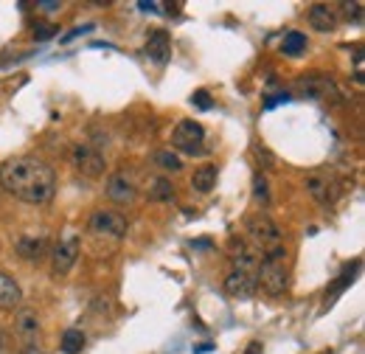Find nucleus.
I'll return each mask as SVG.
<instances>
[{
    "label": "nucleus",
    "instance_id": "1",
    "mask_svg": "<svg viewBox=\"0 0 365 354\" xmlns=\"http://www.w3.org/2000/svg\"><path fill=\"white\" fill-rule=\"evenodd\" d=\"M0 186L28 206H45L54 200L56 191V175L54 169L39 158H11L0 166Z\"/></svg>",
    "mask_w": 365,
    "mask_h": 354
},
{
    "label": "nucleus",
    "instance_id": "2",
    "mask_svg": "<svg viewBox=\"0 0 365 354\" xmlns=\"http://www.w3.org/2000/svg\"><path fill=\"white\" fill-rule=\"evenodd\" d=\"M256 282L261 284V290L273 298L284 296L287 293V284H290V267H287V251L281 245L270 248L259 265V273H256Z\"/></svg>",
    "mask_w": 365,
    "mask_h": 354
},
{
    "label": "nucleus",
    "instance_id": "3",
    "mask_svg": "<svg viewBox=\"0 0 365 354\" xmlns=\"http://www.w3.org/2000/svg\"><path fill=\"white\" fill-rule=\"evenodd\" d=\"M127 231H130V225H127L124 214H118V211H104V208H99V211L90 214V234H96V236L124 239Z\"/></svg>",
    "mask_w": 365,
    "mask_h": 354
},
{
    "label": "nucleus",
    "instance_id": "4",
    "mask_svg": "<svg viewBox=\"0 0 365 354\" xmlns=\"http://www.w3.org/2000/svg\"><path fill=\"white\" fill-rule=\"evenodd\" d=\"M202 138H205L202 127L197 121H191V118H182L180 124L175 127V132H172V146L180 149L182 155H202L205 152Z\"/></svg>",
    "mask_w": 365,
    "mask_h": 354
},
{
    "label": "nucleus",
    "instance_id": "5",
    "mask_svg": "<svg viewBox=\"0 0 365 354\" xmlns=\"http://www.w3.org/2000/svg\"><path fill=\"white\" fill-rule=\"evenodd\" d=\"M79 259V236L76 234H65L59 239V245L54 248V256H51V273L54 276H68L73 270Z\"/></svg>",
    "mask_w": 365,
    "mask_h": 354
},
{
    "label": "nucleus",
    "instance_id": "6",
    "mask_svg": "<svg viewBox=\"0 0 365 354\" xmlns=\"http://www.w3.org/2000/svg\"><path fill=\"white\" fill-rule=\"evenodd\" d=\"M70 160H73V166H76L82 175H87V177H99V175L104 172V155H101L96 146L76 144V146L70 149Z\"/></svg>",
    "mask_w": 365,
    "mask_h": 354
},
{
    "label": "nucleus",
    "instance_id": "7",
    "mask_svg": "<svg viewBox=\"0 0 365 354\" xmlns=\"http://www.w3.org/2000/svg\"><path fill=\"white\" fill-rule=\"evenodd\" d=\"M245 225H247V234H250L259 245H264V248H276V245L281 242V231H278V225H276L267 214H250Z\"/></svg>",
    "mask_w": 365,
    "mask_h": 354
},
{
    "label": "nucleus",
    "instance_id": "8",
    "mask_svg": "<svg viewBox=\"0 0 365 354\" xmlns=\"http://www.w3.org/2000/svg\"><path fill=\"white\" fill-rule=\"evenodd\" d=\"M259 290V282L253 273H242V270H230L225 276V293L233 296V298H250L256 296Z\"/></svg>",
    "mask_w": 365,
    "mask_h": 354
},
{
    "label": "nucleus",
    "instance_id": "9",
    "mask_svg": "<svg viewBox=\"0 0 365 354\" xmlns=\"http://www.w3.org/2000/svg\"><path fill=\"white\" fill-rule=\"evenodd\" d=\"M307 20H309V25H312L315 31H323V34L335 31V28H338V23H340L338 8H335V6H326V3H315V6H309V8H307Z\"/></svg>",
    "mask_w": 365,
    "mask_h": 354
},
{
    "label": "nucleus",
    "instance_id": "10",
    "mask_svg": "<svg viewBox=\"0 0 365 354\" xmlns=\"http://www.w3.org/2000/svg\"><path fill=\"white\" fill-rule=\"evenodd\" d=\"M107 197L113 203H118V206H130V203H135L138 189H135V183L127 175H113L107 180Z\"/></svg>",
    "mask_w": 365,
    "mask_h": 354
},
{
    "label": "nucleus",
    "instance_id": "11",
    "mask_svg": "<svg viewBox=\"0 0 365 354\" xmlns=\"http://www.w3.org/2000/svg\"><path fill=\"white\" fill-rule=\"evenodd\" d=\"M147 59H152L155 65H166L172 59V39L166 31H152L149 39H147V48H144Z\"/></svg>",
    "mask_w": 365,
    "mask_h": 354
},
{
    "label": "nucleus",
    "instance_id": "12",
    "mask_svg": "<svg viewBox=\"0 0 365 354\" xmlns=\"http://www.w3.org/2000/svg\"><path fill=\"white\" fill-rule=\"evenodd\" d=\"M23 301V290L14 276L0 270V310H17Z\"/></svg>",
    "mask_w": 365,
    "mask_h": 354
},
{
    "label": "nucleus",
    "instance_id": "13",
    "mask_svg": "<svg viewBox=\"0 0 365 354\" xmlns=\"http://www.w3.org/2000/svg\"><path fill=\"white\" fill-rule=\"evenodd\" d=\"M14 327H17V335L25 343H34V338L39 335V321H37V312H31V310H20Z\"/></svg>",
    "mask_w": 365,
    "mask_h": 354
},
{
    "label": "nucleus",
    "instance_id": "14",
    "mask_svg": "<svg viewBox=\"0 0 365 354\" xmlns=\"http://www.w3.org/2000/svg\"><path fill=\"white\" fill-rule=\"evenodd\" d=\"M214 186H216V166H214V163H205V166L194 169V177H191V189H194V191L208 194Z\"/></svg>",
    "mask_w": 365,
    "mask_h": 354
},
{
    "label": "nucleus",
    "instance_id": "15",
    "mask_svg": "<svg viewBox=\"0 0 365 354\" xmlns=\"http://www.w3.org/2000/svg\"><path fill=\"white\" fill-rule=\"evenodd\" d=\"M17 253L28 262H37L45 253V236H23L17 242Z\"/></svg>",
    "mask_w": 365,
    "mask_h": 354
},
{
    "label": "nucleus",
    "instance_id": "16",
    "mask_svg": "<svg viewBox=\"0 0 365 354\" xmlns=\"http://www.w3.org/2000/svg\"><path fill=\"white\" fill-rule=\"evenodd\" d=\"M281 51H284V56H298V53H304V51H307V34H301V31H287V34H284V42H281Z\"/></svg>",
    "mask_w": 365,
    "mask_h": 354
},
{
    "label": "nucleus",
    "instance_id": "17",
    "mask_svg": "<svg viewBox=\"0 0 365 354\" xmlns=\"http://www.w3.org/2000/svg\"><path fill=\"white\" fill-rule=\"evenodd\" d=\"M175 197V186H172V180H166V177H155L152 183H149V200H155V203H166V200H172Z\"/></svg>",
    "mask_w": 365,
    "mask_h": 354
},
{
    "label": "nucleus",
    "instance_id": "18",
    "mask_svg": "<svg viewBox=\"0 0 365 354\" xmlns=\"http://www.w3.org/2000/svg\"><path fill=\"white\" fill-rule=\"evenodd\" d=\"M85 343H87V338L82 329H65V335H62V352L65 354H79L85 349Z\"/></svg>",
    "mask_w": 365,
    "mask_h": 354
},
{
    "label": "nucleus",
    "instance_id": "19",
    "mask_svg": "<svg viewBox=\"0 0 365 354\" xmlns=\"http://www.w3.org/2000/svg\"><path fill=\"white\" fill-rule=\"evenodd\" d=\"M155 163H158L163 172H180L182 169V158L178 152H172V149L158 152V155H155Z\"/></svg>",
    "mask_w": 365,
    "mask_h": 354
},
{
    "label": "nucleus",
    "instance_id": "20",
    "mask_svg": "<svg viewBox=\"0 0 365 354\" xmlns=\"http://www.w3.org/2000/svg\"><path fill=\"white\" fill-rule=\"evenodd\" d=\"M307 189L312 191V197H315V200H321V203H326V200H329V183H326V177L312 175V177L307 180Z\"/></svg>",
    "mask_w": 365,
    "mask_h": 354
},
{
    "label": "nucleus",
    "instance_id": "21",
    "mask_svg": "<svg viewBox=\"0 0 365 354\" xmlns=\"http://www.w3.org/2000/svg\"><path fill=\"white\" fill-rule=\"evenodd\" d=\"M253 197H256L261 206H270V191H267V177H264V175H256V177H253Z\"/></svg>",
    "mask_w": 365,
    "mask_h": 354
},
{
    "label": "nucleus",
    "instance_id": "22",
    "mask_svg": "<svg viewBox=\"0 0 365 354\" xmlns=\"http://www.w3.org/2000/svg\"><path fill=\"white\" fill-rule=\"evenodd\" d=\"M54 34H59V28H56L54 23H34V39L45 42V39H51Z\"/></svg>",
    "mask_w": 365,
    "mask_h": 354
},
{
    "label": "nucleus",
    "instance_id": "23",
    "mask_svg": "<svg viewBox=\"0 0 365 354\" xmlns=\"http://www.w3.org/2000/svg\"><path fill=\"white\" fill-rule=\"evenodd\" d=\"M191 104H197L199 110H211V93H208V90H197V93L191 96Z\"/></svg>",
    "mask_w": 365,
    "mask_h": 354
},
{
    "label": "nucleus",
    "instance_id": "24",
    "mask_svg": "<svg viewBox=\"0 0 365 354\" xmlns=\"http://www.w3.org/2000/svg\"><path fill=\"white\" fill-rule=\"evenodd\" d=\"M20 354H45V352H42V349H39L37 343H25V346H23V352H20Z\"/></svg>",
    "mask_w": 365,
    "mask_h": 354
},
{
    "label": "nucleus",
    "instance_id": "25",
    "mask_svg": "<svg viewBox=\"0 0 365 354\" xmlns=\"http://www.w3.org/2000/svg\"><path fill=\"white\" fill-rule=\"evenodd\" d=\"M287 99H290L287 93H281V96H273V99L267 101V110H270V107H276V104H281V101H287Z\"/></svg>",
    "mask_w": 365,
    "mask_h": 354
},
{
    "label": "nucleus",
    "instance_id": "26",
    "mask_svg": "<svg viewBox=\"0 0 365 354\" xmlns=\"http://www.w3.org/2000/svg\"><path fill=\"white\" fill-rule=\"evenodd\" d=\"M138 8H144V11H158L161 6H158V3H147V0H141V3H138Z\"/></svg>",
    "mask_w": 365,
    "mask_h": 354
},
{
    "label": "nucleus",
    "instance_id": "27",
    "mask_svg": "<svg viewBox=\"0 0 365 354\" xmlns=\"http://www.w3.org/2000/svg\"><path fill=\"white\" fill-rule=\"evenodd\" d=\"M245 354H264V352H261V343H256V341H253V343L247 346V352H245Z\"/></svg>",
    "mask_w": 365,
    "mask_h": 354
}]
</instances>
